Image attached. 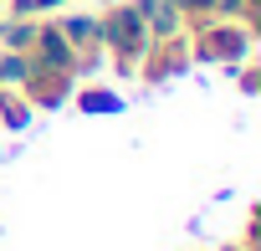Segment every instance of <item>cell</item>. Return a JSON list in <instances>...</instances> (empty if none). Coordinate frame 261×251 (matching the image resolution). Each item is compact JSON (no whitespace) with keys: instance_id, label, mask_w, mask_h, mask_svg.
<instances>
[{"instance_id":"obj_2","label":"cell","mask_w":261,"mask_h":251,"mask_svg":"<svg viewBox=\"0 0 261 251\" xmlns=\"http://www.w3.org/2000/svg\"><path fill=\"white\" fill-rule=\"evenodd\" d=\"M0 16H6V6H0Z\"/></svg>"},{"instance_id":"obj_1","label":"cell","mask_w":261,"mask_h":251,"mask_svg":"<svg viewBox=\"0 0 261 251\" xmlns=\"http://www.w3.org/2000/svg\"><path fill=\"white\" fill-rule=\"evenodd\" d=\"M97 36H102V52L118 62V72H134L139 57H144V46L154 41L149 21H144V11L134 6V0H118V6L102 11L97 16Z\"/></svg>"}]
</instances>
